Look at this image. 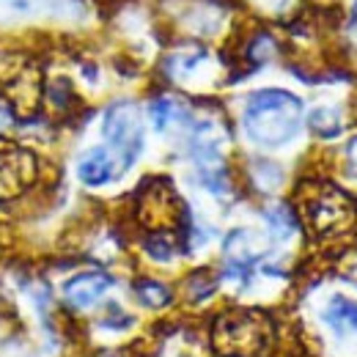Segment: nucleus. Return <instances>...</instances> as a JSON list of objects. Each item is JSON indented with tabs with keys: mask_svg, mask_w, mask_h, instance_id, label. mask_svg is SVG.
<instances>
[{
	"mask_svg": "<svg viewBox=\"0 0 357 357\" xmlns=\"http://www.w3.org/2000/svg\"><path fill=\"white\" fill-rule=\"evenodd\" d=\"M303 124V102L280 89H264L250 93L242 127L248 137L264 149H278L300 132Z\"/></svg>",
	"mask_w": 357,
	"mask_h": 357,
	"instance_id": "1",
	"label": "nucleus"
},
{
	"mask_svg": "<svg viewBox=\"0 0 357 357\" xmlns=\"http://www.w3.org/2000/svg\"><path fill=\"white\" fill-rule=\"evenodd\" d=\"M215 347L231 357H259L272 341L269 319L259 311H231L215 324Z\"/></svg>",
	"mask_w": 357,
	"mask_h": 357,
	"instance_id": "2",
	"label": "nucleus"
},
{
	"mask_svg": "<svg viewBox=\"0 0 357 357\" xmlns=\"http://www.w3.org/2000/svg\"><path fill=\"white\" fill-rule=\"evenodd\" d=\"M300 212L316 234L330 236V234L349 228L355 206L349 195H344L333 184H308L305 192L300 195Z\"/></svg>",
	"mask_w": 357,
	"mask_h": 357,
	"instance_id": "3",
	"label": "nucleus"
},
{
	"mask_svg": "<svg viewBox=\"0 0 357 357\" xmlns=\"http://www.w3.org/2000/svg\"><path fill=\"white\" fill-rule=\"evenodd\" d=\"M102 135L121 151V162L124 168H130L137 154L143 151V124H140V110L130 99L113 102L105 113V124Z\"/></svg>",
	"mask_w": 357,
	"mask_h": 357,
	"instance_id": "4",
	"label": "nucleus"
},
{
	"mask_svg": "<svg viewBox=\"0 0 357 357\" xmlns=\"http://www.w3.org/2000/svg\"><path fill=\"white\" fill-rule=\"evenodd\" d=\"M36 181V157L28 149H0V195H17Z\"/></svg>",
	"mask_w": 357,
	"mask_h": 357,
	"instance_id": "5",
	"label": "nucleus"
},
{
	"mask_svg": "<svg viewBox=\"0 0 357 357\" xmlns=\"http://www.w3.org/2000/svg\"><path fill=\"white\" fill-rule=\"evenodd\" d=\"M6 93V102H8V110L11 116H20V119H28L33 116V110L39 107V99H42V77L36 69H22L17 75H11L3 86Z\"/></svg>",
	"mask_w": 357,
	"mask_h": 357,
	"instance_id": "6",
	"label": "nucleus"
},
{
	"mask_svg": "<svg viewBox=\"0 0 357 357\" xmlns=\"http://www.w3.org/2000/svg\"><path fill=\"white\" fill-rule=\"evenodd\" d=\"M110 286H113V278L105 272H80L63 286V297L72 308L83 311V308H91L96 300H102Z\"/></svg>",
	"mask_w": 357,
	"mask_h": 357,
	"instance_id": "7",
	"label": "nucleus"
},
{
	"mask_svg": "<svg viewBox=\"0 0 357 357\" xmlns=\"http://www.w3.org/2000/svg\"><path fill=\"white\" fill-rule=\"evenodd\" d=\"M77 176L83 184H89V187H102V184H107L110 178H113V160H110V154H107V149H89L83 157H80V162H77Z\"/></svg>",
	"mask_w": 357,
	"mask_h": 357,
	"instance_id": "8",
	"label": "nucleus"
},
{
	"mask_svg": "<svg viewBox=\"0 0 357 357\" xmlns=\"http://www.w3.org/2000/svg\"><path fill=\"white\" fill-rule=\"evenodd\" d=\"M324 321L330 324V330L335 335H355L357 333V303L347 300V297H333L327 311H324Z\"/></svg>",
	"mask_w": 357,
	"mask_h": 357,
	"instance_id": "9",
	"label": "nucleus"
},
{
	"mask_svg": "<svg viewBox=\"0 0 357 357\" xmlns=\"http://www.w3.org/2000/svg\"><path fill=\"white\" fill-rule=\"evenodd\" d=\"M135 294H137V300H140L143 305H149V308H165V305H171V300H174V291H171L165 283L151 280V278L135 280Z\"/></svg>",
	"mask_w": 357,
	"mask_h": 357,
	"instance_id": "10",
	"label": "nucleus"
},
{
	"mask_svg": "<svg viewBox=\"0 0 357 357\" xmlns=\"http://www.w3.org/2000/svg\"><path fill=\"white\" fill-rule=\"evenodd\" d=\"M149 113H151V121H154V127H157L160 132H165V130H168L171 124H176V121H187V110L178 105L176 99H168V96L154 99L151 107H149Z\"/></svg>",
	"mask_w": 357,
	"mask_h": 357,
	"instance_id": "11",
	"label": "nucleus"
},
{
	"mask_svg": "<svg viewBox=\"0 0 357 357\" xmlns=\"http://www.w3.org/2000/svg\"><path fill=\"white\" fill-rule=\"evenodd\" d=\"M176 234H168V231H151L146 236V253L157 261H171L176 256Z\"/></svg>",
	"mask_w": 357,
	"mask_h": 357,
	"instance_id": "12",
	"label": "nucleus"
},
{
	"mask_svg": "<svg viewBox=\"0 0 357 357\" xmlns=\"http://www.w3.org/2000/svg\"><path fill=\"white\" fill-rule=\"evenodd\" d=\"M308 124H311V130L319 135V137H335V135L344 130L341 113H338L335 107H319V110H313Z\"/></svg>",
	"mask_w": 357,
	"mask_h": 357,
	"instance_id": "13",
	"label": "nucleus"
},
{
	"mask_svg": "<svg viewBox=\"0 0 357 357\" xmlns=\"http://www.w3.org/2000/svg\"><path fill=\"white\" fill-rule=\"evenodd\" d=\"M264 218H267L269 228H272V236H278V239H289V236L294 234V228H297L294 212H289L286 206H275V209H269Z\"/></svg>",
	"mask_w": 357,
	"mask_h": 357,
	"instance_id": "14",
	"label": "nucleus"
},
{
	"mask_svg": "<svg viewBox=\"0 0 357 357\" xmlns=\"http://www.w3.org/2000/svg\"><path fill=\"white\" fill-rule=\"evenodd\" d=\"M218 289V280L206 272V269H201V272H195V275H190V280H187V291H190V297L198 303V300H206V297H212V291Z\"/></svg>",
	"mask_w": 357,
	"mask_h": 357,
	"instance_id": "15",
	"label": "nucleus"
},
{
	"mask_svg": "<svg viewBox=\"0 0 357 357\" xmlns=\"http://www.w3.org/2000/svg\"><path fill=\"white\" fill-rule=\"evenodd\" d=\"M50 102H52V107L55 110H69V107H75V91H72V83L66 80V77H58L52 86H50Z\"/></svg>",
	"mask_w": 357,
	"mask_h": 357,
	"instance_id": "16",
	"label": "nucleus"
},
{
	"mask_svg": "<svg viewBox=\"0 0 357 357\" xmlns=\"http://www.w3.org/2000/svg\"><path fill=\"white\" fill-rule=\"evenodd\" d=\"M11 119H14V116H11V110H8V107H0V132L11 124Z\"/></svg>",
	"mask_w": 357,
	"mask_h": 357,
	"instance_id": "17",
	"label": "nucleus"
},
{
	"mask_svg": "<svg viewBox=\"0 0 357 357\" xmlns=\"http://www.w3.org/2000/svg\"><path fill=\"white\" fill-rule=\"evenodd\" d=\"M352 22H357V3H355V8H352Z\"/></svg>",
	"mask_w": 357,
	"mask_h": 357,
	"instance_id": "18",
	"label": "nucleus"
}]
</instances>
